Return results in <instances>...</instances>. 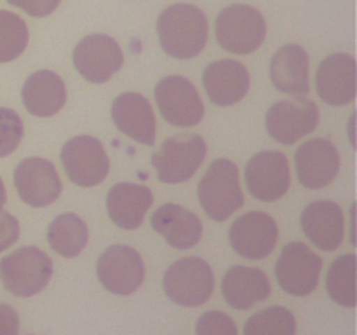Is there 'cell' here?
<instances>
[{"label": "cell", "mask_w": 357, "mask_h": 335, "mask_svg": "<svg viewBox=\"0 0 357 335\" xmlns=\"http://www.w3.org/2000/svg\"><path fill=\"white\" fill-rule=\"evenodd\" d=\"M157 35L166 54L176 59H190L206 47L208 17L192 3H174L160 13Z\"/></svg>", "instance_id": "6da1fadb"}, {"label": "cell", "mask_w": 357, "mask_h": 335, "mask_svg": "<svg viewBox=\"0 0 357 335\" xmlns=\"http://www.w3.org/2000/svg\"><path fill=\"white\" fill-rule=\"evenodd\" d=\"M197 195L206 215L215 222H223L236 213L244 202L236 164L229 159H216L199 181Z\"/></svg>", "instance_id": "7a4b0ae2"}, {"label": "cell", "mask_w": 357, "mask_h": 335, "mask_svg": "<svg viewBox=\"0 0 357 335\" xmlns=\"http://www.w3.org/2000/svg\"><path fill=\"white\" fill-rule=\"evenodd\" d=\"M51 276V258L35 246H23L0 260L3 288L16 297L37 295L47 286Z\"/></svg>", "instance_id": "3957f363"}, {"label": "cell", "mask_w": 357, "mask_h": 335, "mask_svg": "<svg viewBox=\"0 0 357 335\" xmlns=\"http://www.w3.org/2000/svg\"><path fill=\"white\" fill-rule=\"evenodd\" d=\"M216 40L225 51L248 54L264 44L267 24L260 10L246 3H232L216 17Z\"/></svg>", "instance_id": "277c9868"}, {"label": "cell", "mask_w": 357, "mask_h": 335, "mask_svg": "<svg viewBox=\"0 0 357 335\" xmlns=\"http://www.w3.org/2000/svg\"><path fill=\"white\" fill-rule=\"evenodd\" d=\"M166 295L183 307L202 306L215 290V276L208 262L199 257H185L169 265L162 279Z\"/></svg>", "instance_id": "5b68a950"}, {"label": "cell", "mask_w": 357, "mask_h": 335, "mask_svg": "<svg viewBox=\"0 0 357 335\" xmlns=\"http://www.w3.org/2000/svg\"><path fill=\"white\" fill-rule=\"evenodd\" d=\"M206 150L208 147L201 135L169 136L152 156V166L164 184H183L199 170Z\"/></svg>", "instance_id": "8992f818"}, {"label": "cell", "mask_w": 357, "mask_h": 335, "mask_svg": "<svg viewBox=\"0 0 357 335\" xmlns=\"http://www.w3.org/2000/svg\"><path fill=\"white\" fill-rule=\"evenodd\" d=\"M61 163L70 180L79 187L101 184L110 171L103 143L89 135L73 136L63 145Z\"/></svg>", "instance_id": "52a82bcc"}, {"label": "cell", "mask_w": 357, "mask_h": 335, "mask_svg": "<svg viewBox=\"0 0 357 335\" xmlns=\"http://www.w3.org/2000/svg\"><path fill=\"white\" fill-rule=\"evenodd\" d=\"M155 101L160 115L178 128L197 126L204 115V103L197 89L181 75H167L155 86Z\"/></svg>", "instance_id": "ba28073f"}, {"label": "cell", "mask_w": 357, "mask_h": 335, "mask_svg": "<svg viewBox=\"0 0 357 335\" xmlns=\"http://www.w3.org/2000/svg\"><path fill=\"white\" fill-rule=\"evenodd\" d=\"M321 269H323V260L307 244L289 243L279 255L275 264V278L286 293L303 297L317 288Z\"/></svg>", "instance_id": "9c48e42d"}, {"label": "cell", "mask_w": 357, "mask_h": 335, "mask_svg": "<svg viewBox=\"0 0 357 335\" xmlns=\"http://www.w3.org/2000/svg\"><path fill=\"white\" fill-rule=\"evenodd\" d=\"M77 72L93 84H105L124 65V54L117 40L105 34L84 37L73 49Z\"/></svg>", "instance_id": "30bf717a"}, {"label": "cell", "mask_w": 357, "mask_h": 335, "mask_svg": "<svg viewBox=\"0 0 357 335\" xmlns=\"http://www.w3.org/2000/svg\"><path fill=\"white\" fill-rule=\"evenodd\" d=\"M96 274L101 285L110 293L131 295L145 279V265L135 248L114 244L98 258Z\"/></svg>", "instance_id": "8fae6325"}, {"label": "cell", "mask_w": 357, "mask_h": 335, "mask_svg": "<svg viewBox=\"0 0 357 335\" xmlns=\"http://www.w3.org/2000/svg\"><path fill=\"white\" fill-rule=\"evenodd\" d=\"M267 131L275 142L293 145L319 124V110L309 98H293L272 105L265 117Z\"/></svg>", "instance_id": "7c38bea8"}, {"label": "cell", "mask_w": 357, "mask_h": 335, "mask_svg": "<svg viewBox=\"0 0 357 335\" xmlns=\"http://www.w3.org/2000/svg\"><path fill=\"white\" fill-rule=\"evenodd\" d=\"M244 177L250 194L267 202L281 199L291 184L288 159L278 150H265L251 157Z\"/></svg>", "instance_id": "4fadbf2b"}, {"label": "cell", "mask_w": 357, "mask_h": 335, "mask_svg": "<svg viewBox=\"0 0 357 335\" xmlns=\"http://www.w3.org/2000/svg\"><path fill=\"white\" fill-rule=\"evenodd\" d=\"M278 223L271 215L250 211L230 225L229 241L237 255L250 260L268 257L278 243Z\"/></svg>", "instance_id": "5bb4252c"}, {"label": "cell", "mask_w": 357, "mask_h": 335, "mask_svg": "<svg viewBox=\"0 0 357 335\" xmlns=\"http://www.w3.org/2000/svg\"><path fill=\"white\" fill-rule=\"evenodd\" d=\"M14 185L21 201L33 208L52 204L61 194V181L56 168L42 157L21 161L14 170Z\"/></svg>", "instance_id": "9a60e30c"}, {"label": "cell", "mask_w": 357, "mask_h": 335, "mask_svg": "<svg viewBox=\"0 0 357 335\" xmlns=\"http://www.w3.org/2000/svg\"><path fill=\"white\" fill-rule=\"evenodd\" d=\"M295 168L303 187L317 191L335 180L340 170V154L326 138L302 143L295 154Z\"/></svg>", "instance_id": "2e32d148"}, {"label": "cell", "mask_w": 357, "mask_h": 335, "mask_svg": "<svg viewBox=\"0 0 357 335\" xmlns=\"http://www.w3.org/2000/svg\"><path fill=\"white\" fill-rule=\"evenodd\" d=\"M202 84L213 103L218 107H232L250 91V73L243 63L220 59L206 66Z\"/></svg>", "instance_id": "e0dca14e"}, {"label": "cell", "mask_w": 357, "mask_h": 335, "mask_svg": "<svg viewBox=\"0 0 357 335\" xmlns=\"http://www.w3.org/2000/svg\"><path fill=\"white\" fill-rule=\"evenodd\" d=\"M317 94L333 107H342L356 98V59L351 54H331L323 59L316 73Z\"/></svg>", "instance_id": "ac0fdd59"}, {"label": "cell", "mask_w": 357, "mask_h": 335, "mask_svg": "<svg viewBox=\"0 0 357 335\" xmlns=\"http://www.w3.org/2000/svg\"><path fill=\"white\" fill-rule=\"evenodd\" d=\"M305 236L323 251H333L344 241L345 220L342 208L333 201L310 202L300 216Z\"/></svg>", "instance_id": "d6986e66"}, {"label": "cell", "mask_w": 357, "mask_h": 335, "mask_svg": "<svg viewBox=\"0 0 357 335\" xmlns=\"http://www.w3.org/2000/svg\"><path fill=\"white\" fill-rule=\"evenodd\" d=\"M112 119L119 131L129 138L143 145L155 143V117L149 100L139 93L119 94L112 105Z\"/></svg>", "instance_id": "ffe728a7"}, {"label": "cell", "mask_w": 357, "mask_h": 335, "mask_svg": "<svg viewBox=\"0 0 357 335\" xmlns=\"http://www.w3.org/2000/svg\"><path fill=\"white\" fill-rule=\"evenodd\" d=\"M222 293L229 306H232L234 309L246 311L268 299L271 281L260 269L234 265L223 278Z\"/></svg>", "instance_id": "44dd1931"}, {"label": "cell", "mask_w": 357, "mask_h": 335, "mask_svg": "<svg viewBox=\"0 0 357 335\" xmlns=\"http://www.w3.org/2000/svg\"><path fill=\"white\" fill-rule=\"evenodd\" d=\"M153 230L176 250H188L202 237V223L197 216L180 204H162L150 218Z\"/></svg>", "instance_id": "7402d4cb"}, {"label": "cell", "mask_w": 357, "mask_h": 335, "mask_svg": "<svg viewBox=\"0 0 357 335\" xmlns=\"http://www.w3.org/2000/svg\"><path fill=\"white\" fill-rule=\"evenodd\" d=\"M271 79L278 91L286 94L309 93V56L298 44H286L271 59Z\"/></svg>", "instance_id": "603a6c76"}, {"label": "cell", "mask_w": 357, "mask_h": 335, "mask_svg": "<svg viewBox=\"0 0 357 335\" xmlns=\"http://www.w3.org/2000/svg\"><path fill=\"white\" fill-rule=\"evenodd\" d=\"M24 108L37 117H51L66 103V86L58 73L51 70L35 72L24 80L21 89Z\"/></svg>", "instance_id": "cb8c5ba5"}, {"label": "cell", "mask_w": 357, "mask_h": 335, "mask_svg": "<svg viewBox=\"0 0 357 335\" xmlns=\"http://www.w3.org/2000/svg\"><path fill=\"white\" fill-rule=\"evenodd\" d=\"M152 202V192L143 185L117 184L108 191L107 211L115 225L132 230L142 225Z\"/></svg>", "instance_id": "d4e9b609"}, {"label": "cell", "mask_w": 357, "mask_h": 335, "mask_svg": "<svg viewBox=\"0 0 357 335\" xmlns=\"http://www.w3.org/2000/svg\"><path fill=\"white\" fill-rule=\"evenodd\" d=\"M89 239V230L75 213H61L47 227V241L58 255L72 258L80 255Z\"/></svg>", "instance_id": "484cf974"}, {"label": "cell", "mask_w": 357, "mask_h": 335, "mask_svg": "<svg viewBox=\"0 0 357 335\" xmlns=\"http://www.w3.org/2000/svg\"><path fill=\"white\" fill-rule=\"evenodd\" d=\"M356 255L347 253L331 264L326 276V290L331 299L344 307L356 306Z\"/></svg>", "instance_id": "4316f807"}, {"label": "cell", "mask_w": 357, "mask_h": 335, "mask_svg": "<svg viewBox=\"0 0 357 335\" xmlns=\"http://www.w3.org/2000/svg\"><path fill=\"white\" fill-rule=\"evenodd\" d=\"M296 320L286 307L271 306L258 311L244 323V335H295Z\"/></svg>", "instance_id": "83f0119b"}, {"label": "cell", "mask_w": 357, "mask_h": 335, "mask_svg": "<svg viewBox=\"0 0 357 335\" xmlns=\"http://www.w3.org/2000/svg\"><path fill=\"white\" fill-rule=\"evenodd\" d=\"M28 45L26 23L17 14L0 10V63H9L23 54Z\"/></svg>", "instance_id": "f1b7e54d"}, {"label": "cell", "mask_w": 357, "mask_h": 335, "mask_svg": "<svg viewBox=\"0 0 357 335\" xmlns=\"http://www.w3.org/2000/svg\"><path fill=\"white\" fill-rule=\"evenodd\" d=\"M23 121L13 108L0 107V157H6L17 149L23 140Z\"/></svg>", "instance_id": "f546056e"}, {"label": "cell", "mask_w": 357, "mask_h": 335, "mask_svg": "<svg viewBox=\"0 0 357 335\" xmlns=\"http://www.w3.org/2000/svg\"><path fill=\"white\" fill-rule=\"evenodd\" d=\"M195 335H237V325L222 311H208L199 318Z\"/></svg>", "instance_id": "4dcf8cb0"}, {"label": "cell", "mask_w": 357, "mask_h": 335, "mask_svg": "<svg viewBox=\"0 0 357 335\" xmlns=\"http://www.w3.org/2000/svg\"><path fill=\"white\" fill-rule=\"evenodd\" d=\"M10 6L24 10L33 17H45L54 13L61 0H7Z\"/></svg>", "instance_id": "1f68e13d"}, {"label": "cell", "mask_w": 357, "mask_h": 335, "mask_svg": "<svg viewBox=\"0 0 357 335\" xmlns=\"http://www.w3.org/2000/svg\"><path fill=\"white\" fill-rule=\"evenodd\" d=\"M20 236V223L10 213L0 209V251L13 246Z\"/></svg>", "instance_id": "d6a6232c"}, {"label": "cell", "mask_w": 357, "mask_h": 335, "mask_svg": "<svg viewBox=\"0 0 357 335\" xmlns=\"http://www.w3.org/2000/svg\"><path fill=\"white\" fill-rule=\"evenodd\" d=\"M20 316L7 304H0V335H17Z\"/></svg>", "instance_id": "836d02e7"}, {"label": "cell", "mask_w": 357, "mask_h": 335, "mask_svg": "<svg viewBox=\"0 0 357 335\" xmlns=\"http://www.w3.org/2000/svg\"><path fill=\"white\" fill-rule=\"evenodd\" d=\"M3 204H6V187H3L2 180H0V209H2Z\"/></svg>", "instance_id": "e575fe53"}]
</instances>
